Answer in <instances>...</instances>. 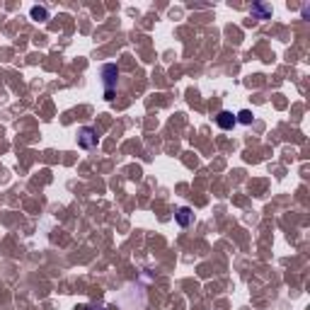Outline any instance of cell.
<instances>
[{
  "mask_svg": "<svg viewBox=\"0 0 310 310\" xmlns=\"http://www.w3.org/2000/svg\"><path fill=\"white\" fill-rule=\"evenodd\" d=\"M252 15L257 20H269V17H272V7H269V5H262V2H254Z\"/></svg>",
  "mask_w": 310,
  "mask_h": 310,
  "instance_id": "5",
  "label": "cell"
},
{
  "mask_svg": "<svg viewBox=\"0 0 310 310\" xmlns=\"http://www.w3.org/2000/svg\"><path fill=\"white\" fill-rule=\"evenodd\" d=\"M174 218H177V223H179L182 228H187L192 221H194V211H192L189 206H182V208L174 213Z\"/></svg>",
  "mask_w": 310,
  "mask_h": 310,
  "instance_id": "3",
  "label": "cell"
},
{
  "mask_svg": "<svg viewBox=\"0 0 310 310\" xmlns=\"http://www.w3.org/2000/svg\"><path fill=\"white\" fill-rule=\"evenodd\" d=\"M80 310H102V308H80Z\"/></svg>",
  "mask_w": 310,
  "mask_h": 310,
  "instance_id": "8",
  "label": "cell"
},
{
  "mask_svg": "<svg viewBox=\"0 0 310 310\" xmlns=\"http://www.w3.org/2000/svg\"><path fill=\"white\" fill-rule=\"evenodd\" d=\"M32 17H34V20H46L49 12H46L44 7H32Z\"/></svg>",
  "mask_w": 310,
  "mask_h": 310,
  "instance_id": "7",
  "label": "cell"
},
{
  "mask_svg": "<svg viewBox=\"0 0 310 310\" xmlns=\"http://www.w3.org/2000/svg\"><path fill=\"white\" fill-rule=\"evenodd\" d=\"M235 121H240V124H245V126H250L252 124V112H247V109H242L240 114H235Z\"/></svg>",
  "mask_w": 310,
  "mask_h": 310,
  "instance_id": "6",
  "label": "cell"
},
{
  "mask_svg": "<svg viewBox=\"0 0 310 310\" xmlns=\"http://www.w3.org/2000/svg\"><path fill=\"white\" fill-rule=\"evenodd\" d=\"M78 145L85 148V150H90V148H95L97 145V131L92 129V126H85L78 131Z\"/></svg>",
  "mask_w": 310,
  "mask_h": 310,
  "instance_id": "2",
  "label": "cell"
},
{
  "mask_svg": "<svg viewBox=\"0 0 310 310\" xmlns=\"http://www.w3.org/2000/svg\"><path fill=\"white\" fill-rule=\"evenodd\" d=\"M102 83H104V100H114V90H116V83H119L116 63H104L102 66Z\"/></svg>",
  "mask_w": 310,
  "mask_h": 310,
  "instance_id": "1",
  "label": "cell"
},
{
  "mask_svg": "<svg viewBox=\"0 0 310 310\" xmlns=\"http://www.w3.org/2000/svg\"><path fill=\"white\" fill-rule=\"evenodd\" d=\"M216 124H218L223 131H228V129H233L238 121H235V114H233V112H218V116H216Z\"/></svg>",
  "mask_w": 310,
  "mask_h": 310,
  "instance_id": "4",
  "label": "cell"
}]
</instances>
